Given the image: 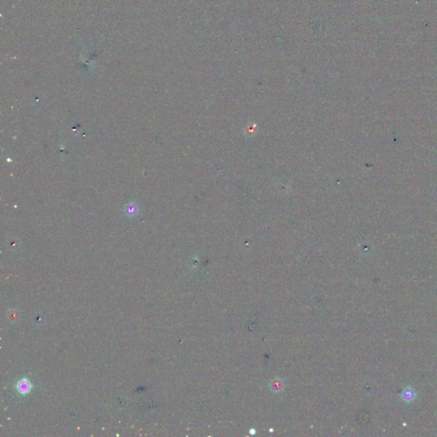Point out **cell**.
<instances>
[{
    "mask_svg": "<svg viewBox=\"0 0 437 437\" xmlns=\"http://www.w3.org/2000/svg\"><path fill=\"white\" fill-rule=\"evenodd\" d=\"M31 388H32L31 383L29 382V380L27 379V378H22L16 384L17 391L20 394H21V395L28 394V393L30 392Z\"/></svg>",
    "mask_w": 437,
    "mask_h": 437,
    "instance_id": "obj_1",
    "label": "cell"
}]
</instances>
